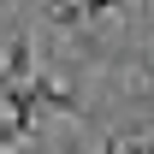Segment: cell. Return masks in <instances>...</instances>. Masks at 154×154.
I'll list each match as a JSON object with an SVG mask.
<instances>
[{"label": "cell", "instance_id": "6da1fadb", "mask_svg": "<svg viewBox=\"0 0 154 154\" xmlns=\"http://www.w3.org/2000/svg\"><path fill=\"white\" fill-rule=\"evenodd\" d=\"M30 101H36V107H54V113H83L71 83H59V77H42V71L30 77Z\"/></svg>", "mask_w": 154, "mask_h": 154}, {"label": "cell", "instance_id": "7a4b0ae2", "mask_svg": "<svg viewBox=\"0 0 154 154\" xmlns=\"http://www.w3.org/2000/svg\"><path fill=\"white\" fill-rule=\"evenodd\" d=\"M0 77H6V83H30V77H36V48H30L24 30H12V42H6V65H0Z\"/></svg>", "mask_w": 154, "mask_h": 154}, {"label": "cell", "instance_id": "3957f363", "mask_svg": "<svg viewBox=\"0 0 154 154\" xmlns=\"http://www.w3.org/2000/svg\"><path fill=\"white\" fill-rule=\"evenodd\" d=\"M42 18L54 24V30H83V24H95V6H77V0H59V6H42Z\"/></svg>", "mask_w": 154, "mask_h": 154}, {"label": "cell", "instance_id": "277c9868", "mask_svg": "<svg viewBox=\"0 0 154 154\" xmlns=\"http://www.w3.org/2000/svg\"><path fill=\"white\" fill-rule=\"evenodd\" d=\"M107 154H148V136H107Z\"/></svg>", "mask_w": 154, "mask_h": 154}, {"label": "cell", "instance_id": "5b68a950", "mask_svg": "<svg viewBox=\"0 0 154 154\" xmlns=\"http://www.w3.org/2000/svg\"><path fill=\"white\" fill-rule=\"evenodd\" d=\"M18 154H48V148H36V142H30V148H18Z\"/></svg>", "mask_w": 154, "mask_h": 154}, {"label": "cell", "instance_id": "8992f818", "mask_svg": "<svg viewBox=\"0 0 154 154\" xmlns=\"http://www.w3.org/2000/svg\"><path fill=\"white\" fill-rule=\"evenodd\" d=\"M0 154H6V148H0Z\"/></svg>", "mask_w": 154, "mask_h": 154}]
</instances>
